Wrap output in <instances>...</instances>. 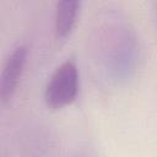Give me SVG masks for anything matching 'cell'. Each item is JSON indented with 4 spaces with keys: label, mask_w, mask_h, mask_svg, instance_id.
<instances>
[{
    "label": "cell",
    "mask_w": 157,
    "mask_h": 157,
    "mask_svg": "<svg viewBox=\"0 0 157 157\" xmlns=\"http://www.w3.org/2000/svg\"><path fill=\"white\" fill-rule=\"evenodd\" d=\"M78 91V70L75 60L67 59L61 63L50 76L44 99L49 108L60 109L70 104Z\"/></svg>",
    "instance_id": "obj_1"
},
{
    "label": "cell",
    "mask_w": 157,
    "mask_h": 157,
    "mask_svg": "<svg viewBox=\"0 0 157 157\" xmlns=\"http://www.w3.org/2000/svg\"><path fill=\"white\" fill-rule=\"evenodd\" d=\"M81 2L77 0H63L56 2L55 6V34L58 38L67 37L78 15Z\"/></svg>",
    "instance_id": "obj_3"
},
{
    "label": "cell",
    "mask_w": 157,
    "mask_h": 157,
    "mask_svg": "<svg viewBox=\"0 0 157 157\" xmlns=\"http://www.w3.org/2000/svg\"><path fill=\"white\" fill-rule=\"evenodd\" d=\"M28 48L26 44H20L7 55L0 71V103H6L13 96L25 65L27 63Z\"/></svg>",
    "instance_id": "obj_2"
}]
</instances>
